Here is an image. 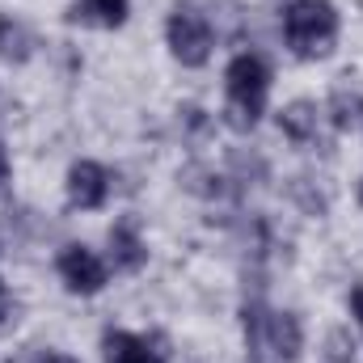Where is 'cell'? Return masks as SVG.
<instances>
[{
    "mask_svg": "<svg viewBox=\"0 0 363 363\" xmlns=\"http://www.w3.org/2000/svg\"><path fill=\"white\" fill-rule=\"evenodd\" d=\"M317 123H321V114H317L313 101H287L279 110V131L287 140H296V144H313L317 140Z\"/></svg>",
    "mask_w": 363,
    "mask_h": 363,
    "instance_id": "9c48e42d",
    "label": "cell"
},
{
    "mask_svg": "<svg viewBox=\"0 0 363 363\" xmlns=\"http://www.w3.org/2000/svg\"><path fill=\"white\" fill-rule=\"evenodd\" d=\"M291 194L300 199V207H304L308 216H321V211H325V194H321V190H308V178L291 182Z\"/></svg>",
    "mask_w": 363,
    "mask_h": 363,
    "instance_id": "4fadbf2b",
    "label": "cell"
},
{
    "mask_svg": "<svg viewBox=\"0 0 363 363\" xmlns=\"http://www.w3.org/2000/svg\"><path fill=\"white\" fill-rule=\"evenodd\" d=\"M106 245H110V262H114V271L131 274V271H140V267L148 262V250H144V241H140L135 220H118V224L110 228Z\"/></svg>",
    "mask_w": 363,
    "mask_h": 363,
    "instance_id": "8992f818",
    "label": "cell"
},
{
    "mask_svg": "<svg viewBox=\"0 0 363 363\" xmlns=\"http://www.w3.org/2000/svg\"><path fill=\"white\" fill-rule=\"evenodd\" d=\"M106 194H110V174L97 161H77L68 169V199H72V207L97 211L106 203Z\"/></svg>",
    "mask_w": 363,
    "mask_h": 363,
    "instance_id": "5b68a950",
    "label": "cell"
},
{
    "mask_svg": "<svg viewBox=\"0 0 363 363\" xmlns=\"http://www.w3.org/2000/svg\"><path fill=\"white\" fill-rule=\"evenodd\" d=\"M351 317L359 321V330H363V287H355V291H351Z\"/></svg>",
    "mask_w": 363,
    "mask_h": 363,
    "instance_id": "2e32d148",
    "label": "cell"
},
{
    "mask_svg": "<svg viewBox=\"0 0 363 363\" xmlns=\"http://www.w3.org/2000/svg\"><path fill=\"white\" fill-rule=\"evenodd\" d=\"M330 359L334 363H351V347H347V334H342V330L330 334Z\"/></svg>",
    "mask_w": 363,
    "mask_h": 363,
    "instance_id": "5bb4252c",
    "label": "cell"
},
{
    "mask_svg": "<svg viewBox=\"0 0 363 363\" xmlns=\"http://www.w3.org/2000/svg\"><path fill=\"white\" fill-rule=\"evenodd\" d=\"M101 359L106 363H161L165 351H152L148 338H135V334H123V330H110L101 338Z\"/></svg>",
    "mask_w": 363,
    "mask_h": 363,
    "instance_id": "ba28073f",
    "label": "cell"
},
{
    "mask_svg": "<svg viewBox=\"0 0 363 363\" xmlns=\"http://www.w3.org/2000/svg\"><path fill=\"white\" fill-rule=\"evenodd\" d=\"M13 321H17V304L9 300V291H4V283H0V334L13 330Z\"/></svg>",
    "mask_w": 363,
    "mask_h": 363,
    "instance_id": "9a60e30c",
    "label": "cell"
},
{
    "mask_svg": "<svg viewBox=\"0 0 363 363\" xmlns=\"http://www.w3.org/2000/svg\"><path fill=\"white\" fill-rule=\"evenodd\" d=\"M300 347H304L300 321L291 313H267V351L274 359H283V363L300 359Z\"/></svg>",
    "mask_w": 363,
    "mask_h": 363,
    "instance_id": "52a82bcc",
    "label": "cell"
},
{
    "mask_svg": "<svg viewBox=\"0 0 363 363\" xmlns=\"http://www.w3.org/2000/svg\"><path fill=\"white\" fill-rule=\"evenodd\" d=\"M55 267H60V279L68 283V291H77V296H93V291L106 287V267L85 245H64Z\"/></svg>",
    "mask_w": 363,
    "mask_h": 363,
    "instance_id": "277c9868",
    "label": "cell"
},
{
    "mask_svg": "<svg viewBox=\"0 0 363 363\" xmlns=\"http://www.w3.org/2000/svg\"><path fill=\"white\" fill-rule=\"evenodd\" d=\"M283 34H287V47L304 60L330 55L338 38V9L330 0H291L283 9Z\"/></svg>",
    "mask_w": 363,
    "mask_h": 363,
    "instance_id": "7a4b0ae2",
    "label": "cell"
},
{
    "mask_svg": "<svg viewBox=\"0 0 363 363\" xmlns=\"http://www.w3.org/2000/svg\"><path fill=\"white\" fill-rule=\"evenodd\" d=\"M355 118H363V97H355V93L338 89L334 97H330V123L338 127V131H347Z\"/></svg>",
    "mask_w": 363,
    "mask_h": 363,
    "instance_id": "7c38bea8",
    "label": "cell"
},
{
    "mask_svg": "<svg viewBox=\"0 0 363 363\" xmlns=\"http://www.w3.org/2000/svg\"><path fill=\"white\" fill-rule=\"evenodd\" d=\"M4 182H9V157L0 152V190H4Z\"/></svg>",
    "mask_w": 363,
    "mask_h": 363,
    "instance_id": "ac0fdd59",
    "label": "cell"
},
{
    "mask_svg": "<svg viewBox=\"0 0 363 363\" xmlns=\"http://www.w3.org/2000/svg\"><path fill=\"white\" fill-rule=\"evenodd\" d=\"M359 203H363V182H359Z\"/></svg>",
    "mask_w": 363,
    "mask_h": 363,
    "instance_id": "d6986e66",
    "label": "cell"
},
{
    "mask_svg": "<svg viewBox=\"0 0 363 363\" xmlns=\"http://www.w3.org/2000/svg\"><path fill=\"white\" fill-rule=\"evenodd\" d=\"M34 363H77V359H68V355H38Z\"/></svg>",
    "mask_w": 363,
    "mask_h": 363,
    "instance_id": "e0dca14e",
    "label": "cell"
},
{
    "mask_svg": "<svg viewBox=\"0 0 363 363\" xmlns=\"http://www.w3.org/2000/svg\"><path fill=\"white\" fill-rule=\"evenodd\" d=\"M101 21V26H123L127 21V0H81L72 13H68V21Z\"/></svg>",
    "mask_w": 363,
    "mask_h": 363,
    "instance_id": "8fae6325",
    "label": "cell"
},
{
    "mask_svg": "<svg viewBox=\"0 0 363 363\" xmlns=\"http://www.w3.org/2000/svg\"><path fill=\"white\" fill-rule=\"evenodd\" d=\"M0 55L9 64H26L34 55V34L17 17H9V13H0Z\"/></svg>",
    "mask_w": 363,
    "mask_h": 363,
    "instance_id": "30bf717a",
    "label": "cell"
},
{
    "mask_svg": "<svg viewBox=\"0 0 363 363\" xmlns=\"http://www.w3.org/2000/svg\"><path fill=\"white\" fill-rule=\"evenodd\" d=\"M224 81H228L224 123H228L233 131H254L258 118H262V110H267V89H271V68H267V60L254 55V51H241V55L228 64Z\"/></svg>",
    "mask_w": 363,
    "mask_h": 363,
    "instance_id": "6da1fadb",
    "label": "cell"
},
{
    "mask_svg": "<svg viewBox=\"0 0 363 363\" xmlns=\"http://www.w3.org/2000/svg\"><path fill=\"white\" fill-rule=\"evenodd\" d=\"M165 38H169L174 60L186 64V68H199V64H207V55H211V26H207V17L194 13V9H174V13H169Z\"/></svg>",
    "mask_w": 363,
    "mask_h": 363,
    "instance_id": "3957f363",
    "label": "cell"
}]
</instances>
